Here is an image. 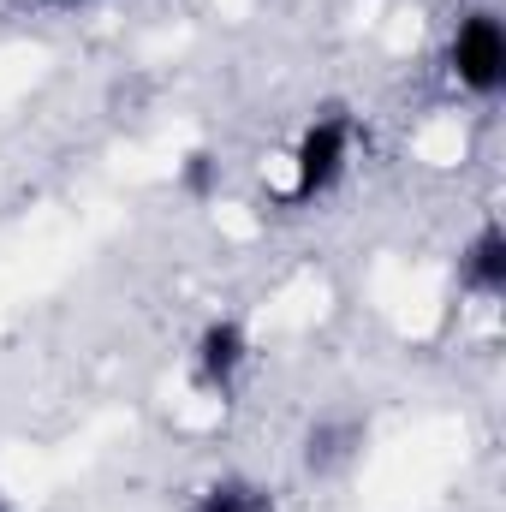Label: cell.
Segmentation results:
<instances>
[{
    "label": "cell",
    "instance_id": "cell-2",
    "mask_svg": "<svg viewBox=\"0 0 506 512\" xmlns=\"http://www.w3.org/2000/svg\"><path fill=\"white\" fill-rule=\"evenodd\" d=\"M453 78L471 96H495L506 84V30L495 12H471L453 30Z\"/></svg>",
    "mask_w": 506,
    "mask_h": 512
},
{
    "label": "cell",
    "instance_id": "cell-5",
    "mask_svg": "<svg viewBox=\"0 0 506 512\" xmlns=\"http://www.w3.org/2000/svg\"><path fill=\"white\" fill-rule=\"evenodd\" d=\"M465 286L471 292H483V298H495V292H506V233L501 227H483L471 245H465Z\"/></svg>",
    "mask_w": 506,
    "mask_h": 512
},
{
    "label": "cell",
    "instance_id": "cell-7",
    "mask_svg": "<svg viewBox=\"0 0 506 512\" xmlns=\"http://www.w3.org/2000/svg\"><path fill=\"white\" fill-rule=\"evenodd\" d=\"M215 185H221V161L209 149H191L185 155V191L191 197H215Z\"/></svg>",
    "mask_w": 506,
    "mask_h": 512
},
{
    "label": "cell",
    "instance_id": "cell-4",
    "mask_svg": "<svg viewBox=\"0 0 506 512\" xmlns=\"http://www.w3.org/2000/svg\"><path fill=\"white\" fill-rule=\"evenodd\" d=\"M358 447H364V423H358V417H322V423L304 435V465H310V471H340Z\"/></svg>",
    "mask_w": 506,
    "mask_h": 512
},
{
    "label": "cell",
    "instance_id": "cell-3",
    "mask_svg": "<svg viewBox=\"0 0 506 512\" xmlns=\"http://www.w3.org/2000/svg\"><path fill=\"white\" fill-rule=\"evenodd\" d=\"M245 358H251V340H245L239 322H209V328L197 334V382L203 387L227 393V387L239 382Z\"/></svg>",
    "mask_w": 506,
    "mask_h": 512
},
{
    "label": "cell",
    "instance_id": "cell-1",
    "mask_svg": "<svg viewBox=\"0 0 506 512\" xmlns=\"http://www.w3.org/2000/svg\"><path fill=\"white\" fill-rule=\"evenodd\" d=\"M346 161H352V120H346L340 108H328L322 120L304 126L298 149H292V203L328 197V191L340 185Z\"/></svg>",
    "mask_w": 506,
    "mask_h": 512
},
{
    "label": "cell",
    "instance_id": "cell-6",
    "mask_svg": "<svg viewBox=\"0 0 506 512\" xmlns=\"http://www.w3.org/2000/svg\"><path fill=\"white\" fill-rule=\"evenodd\" d=\"M191 512H274V495L262 483H245V477H221L191 501Z\"/></svg>",
    "mask_w": 506,
    "mask_h": 512
},
{
    "label": "cell",
    "instance_id": "cell-8",
    "mask_svg": "<svg viewBox=\"0 0 506 512\" xmlns=\"http://www.w3.org/2000/svg\"><path fill=\"white\" fill-rule=\"evenodd\" d=\"M0 512H12V501H6V495H0Z\"/></svg>",
    "mask_w": 506,
    "mask_h": 512
}]
</instances>
